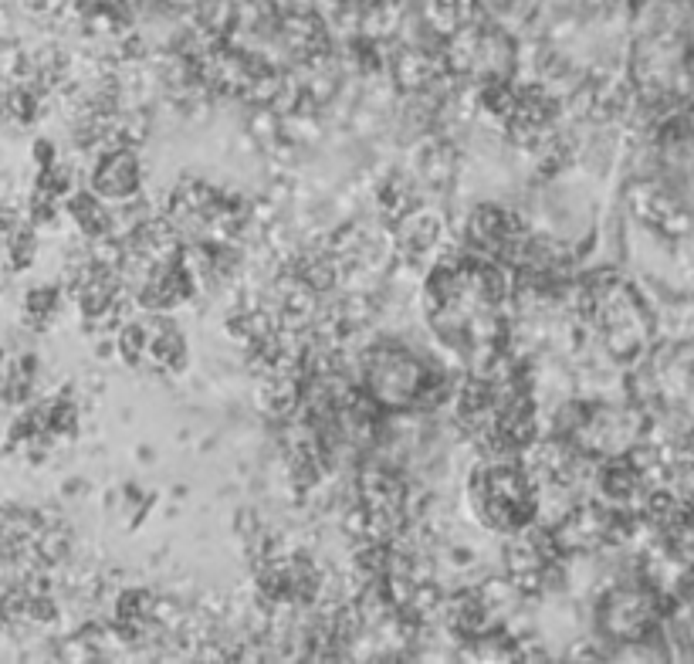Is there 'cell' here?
Listing matches in <instances>:
<instances>
[{
    "label": "cell",
    "instance_id": "obj_2",
    "mask_svg": "<svg viewBox=\"0 0 694 664\" xmlns=\"http://www.w3.org/2000/svg\"><path fill=\"white\" fill-rule=\"evenodd\" d=\"M471 505L485 526L495 532H512V536L539 519V498H535L529 468L508 458H495L474 471Z\"/></svg>",
    "mask_w": 694,
    "mask_h": 664
},
{
    "label": "cell",
    "instance_id": "obj_11",
    "mask_svg": "<svg viewBox=\"0 0 694 664\" xmlns=\"http://www.w3.org/2000/svg\"><path fill=\"white\" fill-rule=\"evenodd\" d=\"M11 255H14V265L17 268H24L31 261L34 255V238H31V231H17L14 238H11Z\"/></svg>",
    "mask_w": 694,
    "mask_h": 664
},
{
    "label": "cell",
    "instance_id": "obj_6",
    "mask_svg": "<svg viewBox=\"0 0 694 664\" xmlns=\"http://www.w3.org/2000/svg\"><path fill=\"white\" fill-rule=\"evenodd\" d=\"M41 519L24 509H0V559H14L41 543Z\"/></svg>",
    "mask_w": 694,
    "mask_h": 664
},
{
    "label": "cell",
    "instance_id": "obj_9",
    "mask_svg": "<svg viewBox=\"0 0 694 664\" xmlns=\"http://www.w3.org/2000/svg\"><path fill=\"white\" fill-rule=\"evenodd\" d=\"M34 119V95L24 92V89H14L7 95H0V122H17V126H24V122Z\"/></svg>",
    "mask_w": 694,
    "mask_h": 664
},
{
    "label": "cell",
    "instance_id": "obj_1",
    "mask_svg": "<svg viewBox=\"0 0 694 664\" xmlns=\"http://www.w3.org/2000/svg\"><path fill=\"white\" fill-rule=\"evenodd\" d=\"M366 397L383 410L434 407L447 397L444 377L403 343H376L363 356Z\"/></svg>",
    "mask_w": 694,
    "mask_h": 664
},
{
    "label": "cell",
    "instance_id": "obj_4",
    "mask_svg": "<svg viewBox=\"0 0 694 664\" xmlns=\"http://www.w3.org/2000/svg\"><path fill=\"white\" fill-rule=\"evenodd\" d=\"M657 617V597L647 587H613L596 607V627L610 641H644Z\"/></svg>",
    "mask_w": 694,
    "mask_h": 664
},
{
    "label": "cell",
    "instance_id": "obj_7",
    "mask_svg": "<svg viewBox=\"0 0 694 664\" xmlns=\"http://www.w3.org/2000/svg\"><path fill=\"white\" fill-rule=\"evenodd\" d=\"M68 211L89 238H102L109 231V211H105V204H99V194H75Z\"/></svg>",
    "mask_w": 694,
    "mask_h": 664
},
{
    "label": "cell",
    "instance_id": "obj_3",
    "mask_svg": "<svg viewBox=\"0 0 694 664\" xmlns=\"http://www.w3.org/2000/svg\"><path fill=\"white\" fill-rule=\"evenodd\" d=\"M586 312L600 336V343L610 349L613 356H634L644 349V339L650 332V319L644 302L637 292L620 278H600L586 288Z\"/></svg>",
    "mask_w": 694,
    "mask_h": 664
},
{
    "label": "cell",
    "instance_id": "obj_5",
    "mask_svg": "<svg viewBox=\"0 0 694 664\" xmlns=\"http://www.w3.org/2000/svg\"><path fill=\"white\" fill-rule=\"evenodd\" d=\"M95 194L105 200H129L139 190V160L133 146H116V150H105V156L95 163L92 173Z\"/></svg>",
    "mask_w": 694,
    "mask_h": 664
},
{
    "label": "cell",
    "instance_id": "obj_8",
    "mask_svg": "<svg viewBox=\"0 0 694 664\" xmlns=\"http://www.w3.org/2000/svg\"><path fill=\"white\" fill-rule=\"evenodd\" d=\"M31 360H14V356L0 353V397L4 400H21L31 387Z\"/></svg>",
    "mask_w": 694,
    "mask_h": 664
},
{
    "label": "cell",
    "instance_id": "obj_10",
    "mask_svg": "<svg viewBox=\"0 0 694 664\" xmlns=\"http://www.w3.org/2000/svg\"><path fill=\"white\" fill-rule=\"evenodd\" d=\"M58 309V288H34L24 302V312H28V322L31 326H45V322L55 316Z\"/></svg>",
    "mask_w": 694,
    "mask_h": 664
}]
</instances>
